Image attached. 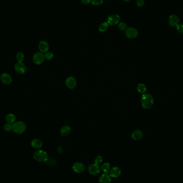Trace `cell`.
I'll use <instances>...</instances> for the list:
<instances>
[{"mask_svg":"<svg viewBox=\"0 0 183 183\" xmlns=\"http://www.w3.org/2000/svg\"><path fill=\"white\" fill-rule=\"evenodd\" d=\"M111 182V177L108 174H102L98 179L99 183H110Z\"/></svg>","mask_w":183,"mask_h":183,"instance_id":"cell-16","label":"cell"},{"mask_svg":"<svg viewBox=\"0 0 183 183\" xmlns=\"http://www.w3.org/2000/svg\"><path fill=\"white\" fill-rule=\"evenodd\" d=\"M15 71L19 75L24 74L26 71V67L22 62H17L15 65Z\"/></svg>","mask_w":183,"mask_h":183,"instance_id":"cell-9","label":"cell"},{"mask_svg":"<svg viewBox=\"0 0 183 183\" xmlns=\"http://www.w3.org/2000/svg\"><path fill=\"white\" fill-rule=\"evenodd\" d=\"M102 157L100 155H97V156H95V157L94 158V163L97 165H98L100 163H101L102 162Z\"/></svg>","mask_w":183,"mask_h":183,"instance_id":"cell-24","label":"cell"},{"mask_svg":"<svg viewBox=\"0 0 183 183\" xmlns=\"http://www.w3.org/2000/svg\"><path fill=\"white\" fill-rule=\"evenodd\" d=\"M120 21V17L117 14L110 15L107 19V22L109 25H115Z\"/></svg>","mask_w":183,"mask_h":183,"instance_id":"cell-5","label":"cell"},{"mask_svg":"<svg viewBox=\"0 0 183 183\" xmlns=\"http://www.w3.org/2000/svg\"><path fill=\"white\" fill-rule=\"evenodd\" d=\"M103 0H91V2L94 6H98L102 5Z\"/></svg>","mask_w":183,"mask_h":183,"instance_id":"cell-25","label":"cell"},{"mask_svg":"<svg viewBox=\"0 0 183 183\" xmlns=\"http://www.w3.org/2000/svg\"><path fill=\"white\" fill-rule=\"evenodd\" d=\"M104 174H108L110 172V171L111 170V165L110 163L108 162H105L103 164L101 168Z\"/></svg>","mask_w":183,"mask_h":183,"instance_id":"cell-21","label":"cell"},{"mask_svg":"<svg viewBox=\"0 0 183 183\" xmlns=\"http://www.w3.org/2000/svg\"><path fill=\"white\" fill-rule=\"evenodd\" d=\"M49 46L48 43L46 41H41L39 44V49L40 52L42 53H46L48 52Z\"/></svg>","mask_w":183,"mask_h":183,"instance_id":"cell-14","label":"cell"},{"mask_svg":"<svg viewBox=\"0 0 183 183\" xmlns=\"http://www.w3.org/2000/svg\"><path fill=\"white\" fill-rule=\"evenodd\" d=\"M136 4L139 7H141L143 6L145 4V1L144 0H136Z\"/></svg>","mask_w":183,"mask_h":183,"instance_id":"cell-29","label":"cell"},{"mask_svg":"<svg viewBox=\"0 0 183 183\" xmlns=\"http://www.w3.org/2000/svg\"><path fill=\"white\" fill-rule=\"evenodd\" d=\"M125 35L128 38L134 39L138 35V32L134 28L129 27L126 30Z\"/></svg>","mask_w":183,"mask_h":183,"instance_id":"cell-6","label":"cell"},{"mask_svg":"<svg viewBox=\"0 0 183 183\" xmlns=\"http://www.w3.org/2000/svg\"><path fill=\"white\" fill-rule=\"evenodd\" d=\"M45 59L47 60H51L54 57V55L52 52H47L45 54Z\"/></svg>","mask_w":183,"mask_h":183,"instance_id":"cell-27","label":"cell"},{"mask_svg":"<svg viewBox=\"0 0 183 183\" xmlns=\"http://www.w3.org/2000/svg\"><path fill=\"white\" fill-rule=\"evenodd\" d=\"M168 22L170 25L172 27H177L179 24V19L178 17L176 15H170L168 19Z\"/></svg>","mask_w":183,"mask_h":183,"instance_id":"cell-10","label":"cell"},{"mask_svg":"<svg viewBox=\"0 0 183 183\" xmlns=\"http://www.w3.org/2000/svg\"><path fill=\"white\" fill-rule=\"evenodd\" d=\"M141 104L143 108L149 109L154 104V98L151 94H143L141 98Z\"/></svg>","mask_w":183,"mask_h":183,"instance_id":"cell-1","label":"cell"},{"mask_svg":"<svg viewBox=\"0 0 183 183\" xmlns=\"http://www.w3.org/2000/svg\"><path fill=\"white\" fill-rule=\"evenodd\" d=\"M71 131V128L68 125H65L61 128L60 132H61V134L62 135L65 137L70 134Z\"/></svg>","mask_w":183,"mask_h":183,"instance_id":"cell-18","label":"cell"},{"mask_svg":"<svg viewBox=\"0 0 183 183\" xmlns=\"http://www.w3.org/2000/svg\"><path fill=\"white\" fill-rule=\"evenodd\" d=\"M118 28L121 31H126V30L128 28V27L126 23L124 22H122L119 24Z\"/></svg>","mask_w":183,"mask_h":183,"instance_id":"cell-26","label":"cell"},{"mask_svg":"<svg viewBox=\"0 0 183 183\" xmlns=\"http://www.w3.org/2000/svg\"><path fill=\"white\" fill-rule=\"evenodd\" d=\"M81 2L83 5H87L91 2V0H81Z\"/></svg>","mask_w":183,"mask_h":183,"instance_id":"cell-31","label":"cell"},{"mask_svg":"<svg viewBox=\"0 0 183 183\" xmlns=\"http://www.w3.org/2000/svg\"><path fill=\"white\" fill-rule=\"evenodd\" d=\"M176 27H177V31L179 33H181V34L183 33V25L179 24Z\"/></svg>","mask_w":183,"mask_h":183,"instance_id":"cell-30","label":"cell"},{"mask_svg":"<svg viewBox=\"0 0 183 183\" xmlns=\"http://www.w3.org/2000/svg\"><path fill=\"white\" fill-rule=\"evenodd\" d=\"M137 89L139 93L141 94H145L147 91V87L144 84L140 83L137 86Z\"/></svg>","mask_w":183,"mask_h":183,"instance_id":"cell-20","label":"cell"},{"mask_svg":"<svg viewBox=\"0 0 183 183\" xmlns=\"http://www.w3.org/2000/svg\"><path fill=\"white\" fill-rule=\"evenodd\" d=\"M26 129V124L22 121L16 122L12 125V130L16 134H22L25 131Z\"/></svg>","mask_w":183,"mask_h":183,"instance_id":"cell-2","label":"cell"},{"mask_svg":"<svg viewBox=\"0 0 183 183\" xmlns=\"http://www.w3.org/2000/svg\"><path fill=\"white\" fill-rule=\"evenodd\" d=\"M4 129L6 131H11L12 130V124H10L9 123H7L4 125Z\"/></svg>","mask_w":183,"mask_h":183,"instance_id":"cell-28","label":"cell"},{"mask_svg":"<svg viewBox=\"0 0 183 183\" xmlns=\"http://www.w3.org/2000/svg\"><path fill=\"white\" fill-rule=\"evenodd\" d=\"M72 169L76 173L81 174L85 171V166L83 163L77 162L73 165Z\"/></svg>","mask_w":183,"mask_h":183,"instance_id":"cell-8","label":"cell"},{"mask_svg":"<svg viewBox=\"0 0 183 183\" xmlns=\"http://www.w3.org/2000/svg\"><path fill=\"white\" fill-rule=\"evenodd\" d=\"M58 151L59 153H62L63 152V148L61 147H59L58 148Z\"/></svg>","mask_w":183,"mask_h":183,"instance_id":"cell-32","label":"cell"},{"mask_svg":"<svg viewBox=\"0 0 183 183\" xmlns=\"http://www.w3.org/2000/svg\"><path fill=\"white\" fill-rule=\"evenodd\" d=\"M5 120L8 123L13 125L15 122H16V118L14 114L12 113H9L6 116Z\"/></svg>","mask_w":183,"mask_h":183,"instance_id":"cell-19","label":"cell"},{"mask_svg":"<svg viewBox=\"0 0 183 183\" xmlns=\"http://www.w3.org/2000/svg\"><path fill=\"white\" fill-rule=\"evenodd\" d=\"M42 141L39 139H34L32 140L31 145L32 147L35 149H39L42 146Z\"/></svg>","mask_w":183,"mask_h":183,"instance_id":"cell-17","label":"cell"},{"mask_svg":"<svg viewBox=\"0 0 183 183\" xmlns=\"http://www.w3.org/2000/svg\"><path fill=\"white\" fill-rule=\"evenodd\" d=\"M0 80L5 85H9L13 81L11 76L7 73H3L0 76Z\"/></svg>","mask_w":183,"mask_h":183,"instance_id":"cell-11","label":"cell"},{"mask_svg":"<svg viewBox=\"0 0 183 183\" xmlns=\"http://www.w3.org/2000/svg\"><path fill=\"white\" fill-rule=\"evenodd\" d=\"M101 168L98 165H97L96 163H93L91 165H89V174L92 175H97L99 174L101 171Z\"/></svg>","mask_w":183,"mask_h":183,"instance_id":"cell-7","label":"cell"},{"mask_svg":"<svg viewBox=\"0 0 183 183\" xmlns=\"http://www.w3.org/2000/svg\"><path fill=\"white\" fill-rule=\"evenodd\" d=\"M65 84L68 88L70 89H73L76 87L77 81L75 78L73 77H69L67 78L65 81Z\"/></svg>","mask_w":183,"mask_h":183,"instance_id":"cell-13","label":"cell"},{"mask_svg":"<svg viewBox=\"0 0 183 183\" xmlns=\"http://www.w3.org/2000/svg\"><path fill=\"white\" fill-rule=\"evenodd\" d=\"M110 176L112 178H118L122 173L121 168L118 166H114L110 171Z\"/></svg>","mask_w":183,"mask_h":183,"instance_id":"cell-12","label":"cell"},{"mask_svg":"<svg viewBox=\"0 0 183 183\" xmlns=\"http://www.w3.org/2000/svg\"><path fill=\"white\" fill-rule=\"evenodd\" d=\"M143 133L141 130L135 129L131 134V137L134 140H139L143 138Z\"/></svg>","mask_w":183,"mask_h":183,"instance_id":"cell-15","label":"cell"},{"mask_svg":"<svg viewBox=\"0 0 183 183\" xmlns=\"http://www.w3.org/2000/svg\"><path fill=\"white\" fill-rule=\"evenodd\" d=\"M16 59L18 62H22L24 60V55L22 52H18L16 55Z\"/></svg>","mask_w":183,"mask_h":183,"instance_id":"cell-23","label":"cell"},{"mask_svg":"<svg viewBox=\"0 0 183 183\" xmlns=\"http://www.w3.org/2000/svg\"><path fill=\"white\" fill-rule=\"evenodd\" d=\"M123 1H124L125 2H128V1H129V0H123Z\"/></svg>","mask_w":183,"mask_h":183,"instance_id":"cell-33","label":"cell"},{"mask_svg":"<svg viewBox=\"0 0 183 183\" xmlns=\"http://www.w3.org/2000/svg\"><path fill=\"white\" fill-rule=\"evenodd\" d=\"M109 24L107 22H103L98 27V30L101 32H104L107 30L108 28L109 27Z\"/></svg>","mask_w":183,"mask_h":183,"instance_id":"cell-22","label":"cell"},{"mask_svg":"<svg viewBox=\"0 0 183 183\" xmlns=\"http://www.w3.org/2000/svg\"><path fill=\"white\" fill-rule=\"evenodd\" d=\"M45 54L41 52H37L33 56V61L36 65H40L44 62Z\"/></svg>","mask_w":183,"mask_h":183,"instance_id":"cell-4","label":"cell"},{"mask_svg":"<svg viewBox=\"0 0 183 183\" xmlns=\"http://www.w3.org/2000/svg\"><path fill=\"white\" fill-rule=\"evenodd\" d=\"M34 159L39 162H45L48 160V156L45 151L39 149L36 151L33 154Z\"/></svg>","mask_w":183,"mask_h":183,"instance_id":"cell-3","label":"cell"}]
</instances>
